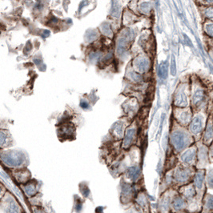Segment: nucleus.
Instances as JSON below:
<instances>
[{
	"instance_id": "1",
	"label": "nucleus",
	"mask_w": 213,
	"mask_h": 213,
	"mask_svg": "<svg viewBox=\"0 0 213 213\" xmlns=\"http://www.w3.org/2000/svg\"><path fill=\"white\" fill-rule=\"evenodd\" d=\"M1 158L5 164L10 166H18L22 164V162L24 160V156L22 153L19 151H16L3 153L1 155Z\"/></svg>"
},
{
	"instance_id": "2",
	"label": "nucleus",
	"mask_w": 213,
	"mask_h": 213,
	"mask_svg": "<svg viewBox=\"0 0 213 213\" xmlns=\"http://www.w3.org/2000/svg\"><path fill=\"white\" fill-rule=\"evenodd\" d=\"M171 142L174 148L177 151H180L188 144V138L184 133L175 132L171 135Z\"/></svg>"
},
{
	"instance_id": "3",
	"label": "nucleus",
	"mask_w": 213,
	"mask_h": 213,
	"mask_svg": "<svg viewBox=\"0 0 213 213\" xmlns=\"http://www.w3.org/2000/svg\"><path fill=\"white\" fill-rule=\"evenodd\" d=\"M135 134H136V131L134 128L131 129H128L127 133L125 135V138L123 140V147L124 148H128L130 147V145L134 142L135 139Z\"/></svg>"
},
{
	"instance_id": "4",
	"label": "nucleus",
	"mask_w": 213,
	"mask_h": 213,
	"mask_svg": "<svg viewBox=\"0 0 213 213\" xmlns=\"http://www.w3.org/2000/svg\"><path fill=\"white\" fill-rule=\"evenodd\" d=\"M190 172L186 168H179L175 173V179L179 182H184L189 178Z\"/></svg>"
},
{
	"instance_id": "5",
	"label": "nucleus",
	"mask_w": 213,
	"mask_h": 213,
	"mask_svg": "<svg viewBox=\"0 0 213 213\" xmlns=\"http://www.w3.org/2000/svg\"><path fill=\"white\" fill-rule=\"evenodd\" d=\"M135 65L138 71L139 72H144L149 67V62L144 57H139L135 59Z\"/></svg>"
},
{
	"instance_id": "6",
	"label": "nucleus",
	"mask_w": 213,
	"mask_h": 213,
	"mask_svg": "<svg viewBox=\"0 0 213 213\" xmlns=\"http://www.w3.org/2000/svg\"><path fill=\"white\" fill-rule=\"evenodd\" d=\"M190 129L193 134H198L202 130V120L200 117H195L191 123Z\"/></svg>"
},
{
	"instance_id": "7",
	"label": "nucleus",
	"mask_w": 213,
	"mask_h": 213,
	"mask_svg": "<svg viewBox=\"0 0 213 213\" xmlns=\"http://www.w3.org/2000/svg\"><path fill=\"white\" fill-rule=\"evenodd\" d=\"M175 104L179 107H185L188 104L187 97L184 91L179 92L175 98Z\"/></svg>"
},
{
	"instance_id": "8",
	"label": "nucleus",
	"mask_w": 213,
	"mask_h": 213,
	"mask_svg": "<svg viewBox=\"0 0 213 213\" xmlns=\"http://www.w3.org/2000/svg\"><path fill=\"white\" fill-rule=\"evenodd\" d=\"M204 96H205V95H204V92L203 91V90L201 89L196 90V91L195 92V93L193 94V96H192L193 104H195V106L200 105V103L204 101Z\"/></svg>"
},
{
	"instance_id": "9",
	"label": "nucleus",
	"mask_w": 213,
	"mask_h": 213,
	"mask_svg": "<svg viewBox=\"0 0 213 213\" xmlns=\"http://www.w3.org/2000/svg\"><path fill=\"white\" fill-rule=\"evenodd\" d=\"M204 181V171H198L195 175L194 178V183H195V186L197 188L200 189L203 187V184Z\"/></svg>"
},
{
	"instance_id": "10",
	"label": "nucleus",
	"mask_w": 213,
	"mask_h": 213,
	"mask_svg": "<svg viewBox=\"0 0 213 213\" xmlns=\"http://www.w3.org/2000/svg\"><path fill=\"white\" fill-rule=\"evenodd\" d=\"M139 174H140V170H139V168L138 167H131V168H129L128 172V177L130 178L131 179L134 180V181L139 178Z\"/></svg>"
},
{
	"instance_id": "11",
	"label": "nucleus",
	"mask_w": 213,
	"mask_h": 213,
	"mask_svg": "<svg viewBox=\"0 0 213 213\" xmlns=\"http://www.w3.org/2000/svg\"><path fill=\"white\" fill-rule=\"evenodd\" d=\"M194 157H195V151L191 149V150L187 151L186 152L182 155L181 159L185 163H191L194 159Z\"/></svg>"
},
{
	"instance_id": "12",
	"label": "nucleus",
	"mask_w": 213,
	"mask_h": 213,
	"mask_svg": "<svg viewBox=\"0 0 213 213\" xmlns=\"http://www.w3.org/2000/svg\"><path fill=\"white\" fill-rule=\"evenodd\" d=\"M184 207H185V201L184 200V199L180 196L175 197L174 202H173V208L175 210H180V209L184 208Z\"/></svg>"
},
{
	"instance_id": "13",
	"label": "nucleus",
	"mask_w": 213,
	"mask_h": 213,
	"mask_svg": "<svg viewBox=\"0 0 213 213\" xmlns=\"http://www.w3.org/2000/svg\"><path fill=\"white\" fill-rule=\"evenodd\" d=\"M213 139V126L211 123L208 124L205 135H204V141L210 142Z\"/></svg>"
},
{
	"instance_id": "14",
	"label": "nucleus",
	"mask_w": 213,
	"mask_h": 213,
	"mask_svg": "<svg viewBox=\"0 0 213 213\" xmlns=\"http://www.w3.org/2000/svg\"><path fill=\"white\" fill-rule=\"evenodd\" d=\"M195 188H194L191 186H189V187H188V188H185L183 190V194H184V196H185L186 198H188V199H191V198H192L193 196L195 195Z\"/></svg>"
},
{
	"instance_id": "15",
	"label": "nucleus",
	"mask_w": 213,
	"mask_h": 213,
	"mask_svg": "<svg viewBox=\"0 0 213 213\" xmlns=\"http://www.w3.org/2000/svg\"><path fill=\"white\" fill-rule=\"evenodd\" d=\"M159 74L160 75V77L165 78L168 75V65H167L166 62L162 63L159 66Z\"/></svg>"
},
{
	"instance_id": "16",
	"label": "nucleus",
	"mask_w": 213,
	"mask_h": 213,
	"mask_svg": "<svg viewBox=\"0 0 213 213\" xmlns=\"http://www.w3.org/2000/svg\"><path fill=\"white\" fill-rule=\"evenodd\" d=\"M96 36L97 35L95 32H93V31H90V32L88 31L85 35L86 40L88 41V42H92V41H93L94 39L96 38Z\"/></svg>"
},
{
	"instance_id": "17",
	"label": "nucleus",
	"mask_w": 213,
	"mask_h": 213,
	"mask_svg": "<svg viewBox=\"0 0 213 213\" xmlns=\"http://www.w3.org/2000/svg\"><path fill=\"white\" fill-rule=\"evenodd\" d=\"M190 119V114L188 111L182 112L179 115V121L183 123H187Z\"/></svg>"
},
{
	"instance_id": "18",
	"label": "nucleus",
	"mask_w": 213,
	"mask_h": 213,
	"mask_svg": "<svg viewBox=\"0 0 213 213\" xmlns=\"http://www.w3.org/2000/svg\"><path fill=\"white\" fill-rule=\"evenodd\" d=\"M205 206H206L207 210H208V211H213V196L212 195H210V196L208 198Z\"/></svg>"
},
{
	"instance_id": "19",
	"label": "nucleus",
	"mask_w": 213,
	"mask_h": 213,
	"mask_svg": "<svg viewBox=\"0 0 213 213\" xmlns=\"http://www.w3.org/2000/svg\"><path fill=\"white\" fill-rule=\"evenodd\" d=\"M115 133L118 135V136H121L122 135V124L121 123H116L115 125L114 128Z\"/></svg>"
},
{
	"instance_id": "20",
	"label": "nucleus",
	"mask_w": 213,
	"mask_h": 213,
	"mask_svg": "<svg viewBox=\"0 0 213 213\" xmlns=\"http://www.w3.org/2000/svg\"><path fill=\"white\" fill-rule=\"evenodd\" d=\"M101 30H102L103 33L105 34V35H110L111 33V29H110V27H109L108 24L103 25V26L101 27Z\"/></svg>"
},
{
	"instance_id": "21",
	"label": "nucleus",
	"mask_w": 213,
	"mask_h": 213,
	"mask_svg": "<svg viewBox=\"0 0 213 213\" xmlns=\"http://www.w3.org/2000/svg\"><path fill=\"white\" fill-rule=\"evenodd\" d=\"M6 139H7V135L3 131H0V147L3 146L6 143Z\"/></svg>"
},
{
	"instance_id": "22",
	"label": "nucleus",
	"mask_w": 213,
	"mask_h": 213,
	"mask_svg": "<svg viewBox=\"0 0 213 213\" xmlns=\"http://www.w3.org/2000/svg\"><path fill=\"white\" fill-rule=\"evenodd\" d=\"M123 195L127 196V195H130L131 194V189L129 185H124L123 188Z\"/></svg>"
},
{
	"instance_id": "23",
	"label": "nucleus",
	"mask_w": 213,
	"mask_h": 213,
	"mask_svg": "<svg viewBox=\"0 0 213 213\" xmlns=\"http://www.w3.org/2000/svg\"><path fill=\"white\" fill-rule=\"evenodd\" d=\"M206 32L209 35L213 37V24H208L206 26Z\"/></svg>"
},
{
	"instance_id": "24",
	"label": "nucleus",
	"mask_w": 213,
	"mask_h": 213,
	"mask_svg": "<svg viewBox=\"0 0 213 213\" xmlns=\"http://www.w3.org/2000/svg\"><path fill=\"white\" fill-rule=\"evenodd\" d=\"M208 182V185L210 186V188H213V171H211V172L209 173Z\"/></svg>"
},
{
	"instance_id": "25",
	"label": "nucleus",
	"mask_w": 213,
	"mask_h": 213,
	"mask_svg": "<svg viewBox=\"0 0 213 213\" xmlns=\"http://www.w3.org/2000/svg\"><path fill=\"white\" fill-rule=\"evenodd\" d=\"M80 106L83 108L86 109V108H88V107H89V104H88V103H87L86 101H82L80 103Z\"/></svg>"
},
{
	"instance_id": "26",
	"label": "nucleus",
	"mask_w": 213,
	"mask_h": 213,
	"mask_svg": "<svg viewBox=\"0 0 213 213\" xmlns=\"http://www.w3.org/2000/svg\"><path fill=\"white\" fill-rule=\"evenodd\" d=\"M208 17H210L211 18H213V11L208 12Z\"/></svg>"
},
{
	"instance_id": "27",
	"label": "nucleus",
	"mask_w": 213,
	"mask_h": 213,
	"mask_svg": "<svg viewBox=\"0 0 213 213\" xmlns=\"http://www.w3.org/2000/svg\"><path fill=\"white\" fill-rule=\"evenodd\" d=\"M130 213H139V212L138 211H136L135 209H133V210H131Z\"/></svg>"
},
{
	"instance_id": "28",
	"label": "nucleus",
	"mask_w": 213,
	"mask_h": 213,
	"mask_svg": "<svg viewBox=\"0 0 213 213\" xmlns=\"http://www.w3.org/2000/svg\"><path fill=\"white\" fill-rule=\"evenodd\" d=\"M211 158L213 159V148H211Z\"/></svg>"
}]
</instances>
